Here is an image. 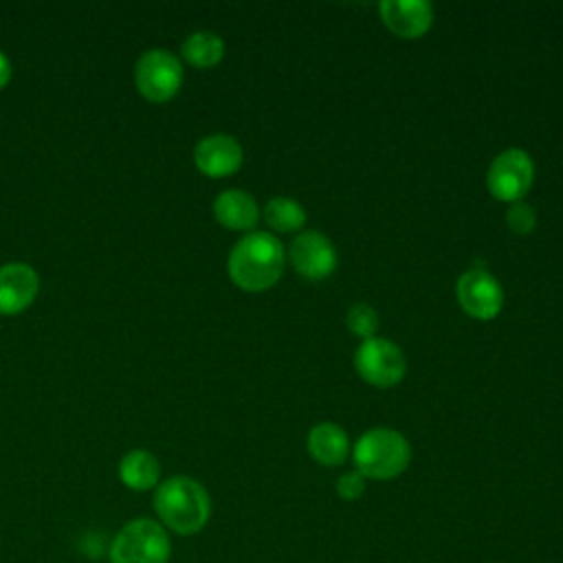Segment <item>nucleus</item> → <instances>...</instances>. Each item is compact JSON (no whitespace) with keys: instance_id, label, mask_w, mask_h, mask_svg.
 <instances>
[{"instance_id":"16","label":"nucleus","mask_w":563,"mask_h":563,"mask_svg":"<svg viewBox=\"0 0 563 563\" xmlns=\"http://www.w3.org/2000/svg\"><path fill=\"white\" fill-rule=\"evenodd\" d=\"M183 55L189 64L207 68L222 59L224 55V42L213 31H194L183 42Z\"/></svg>"},{"instance_id":"2","label":"nucleus","mask_w":563,"mask_h":563,"mask_svg":"<svg viewBox=\"0 0 563 563\" xmlns=\"http://www.w3.org/2000/svg\"><path fill=\"white\" fill-rule=\"evenodd\" d=\"M154 510L169 530L189 537L207 526L211 517V497L194 477L174 475L158 484L154 493Z\"/></svg>"},{"instance_id":"6","label":"nucleus","mask_w":563,"mask_h":563,"mask_svg":"<svg viewBox=\"0 0 563 563\" xmlns=\"http://www.w3.org/2000/svg\"><path fill=\"white\" fill-rule=\"evenodd\" d=\"M354 367L363 380L374 387H394L402 380L407 361L402 350L380 336L365 339L354 352Z\"/></svg>"},{"instance_id":"10","label":"nucleus","mask_w":563,"mask_h":563,"mask_svg":"<svg viewBox=\"0 0 563 563\" xmlns=\"http://www.w3.org/2000/svg\"><path fill=\"white\" fill-rule=\"evenodd\" d=\"M242 158H244L242 145L231 134H209L200 139L198 145L194 147L196 167L211 178H222L233 174L235 169H240Z\"/></svg>"},{"instance_id":"8","label":"nucleus","mask_w":563,"mask_h":563,"mask_svg":"<svg viewBox=\"0 0 563 563\" xmlns=\"http://www.w3.org/2000/svg\"><path fill=\"white\" fill-rule=\"evenodd\" d=\"M455 292L462 310L473 319H495L504 306V290L497 277L479 266L460 275Z\"/></svg>"},{"instance_id":"1","label":"nucleus","mask_w":563,"mask_h":563,"mask_svg":"<svg viewBox=\"0 0 563 563\" xmlns=\"http://www.w3.org/2000/svg\"><path fill=\"white\" fill-rule=\"evenodd\" d=\"M286 266V253L282 242L266 233L253 231L246 233L229 253V275L235 286L257 292L277 284Z\"/></svg>"},{"instance_id":"15","label":"nucleus","mask_w":563,"mask_h":563,"mask_svg":"<svg viewBox=\"0 0 563 563\" xmlns=\"http://www.w3.org/2000/svg\"><path fill=\"white\" fill-rule=\"evenodd\" d=\"M161 464L145 449L128 451L119 462V479L132 490H150L158 484Z\"/></svg>"},{"instance_id":"18","label":"nucleus","mask_w":563,"mask_h":563,"mask_svg":"<svg viewBox=\"0 0 563 563\" xmlns=\"http://www.w3.org/2000/svg\"><path fill=\"white\" fill-rule=\"evenodd\" d=\"M345 325L350 328V332H354L356 336L372 339L378 330V314L372 306L367 303H354L347 314H345Z\"/></svg>"},{"instance_id":"13","label":"nucleus","mask_w":563,"mask_h":563,"mask_svg":"<svg viewBox=\"0 0 563 563\" xmlns=\"http://www.w3.org/2000/svg\"><path fill=\"white\" fill-rule=\"evenodd\" d=\"M213 216L227 229L249 231L257 224L260 209L251 194H246L242 189H224L213 200Z\"/></svg>"},{"instance_id":"17","label":"nucleus","mask_w":563,"mask_h":563,"mask_svg":"<svg viewBox=\"0 0 563 563\" xmlns=\"http://www.w3.org/2000/svg\"><path fill=\"white\" fill-rule=\"evenodd\" d=\"M264 218L271 229L282 231V233L297 231L306 224L303 207L297 200L286 198V196H277V198L268 200L264 207Z\"/></svg>"},{"instance_id":"20","label":"nucleus","mask_w":563,"mask_h":563,"mask_svg":"<svg viewBox=\"0 0 563 563\" xmlns=\"http://www.w3.org/2000/svg\"><path fill=\"white\" fill-rule=\"evenodd\" d=\"M365 482L367 479L358 471H347V473L339 475V479H336V495L343 501H356L365 493Z\"/></svg>"},{"instance_id":"3","label":"nucleus","mask_w":563,"mask_h":563,"mask_svg":"<svg viewBox=\"0 0 563 563\" xmlns=\"http://www.w3.org/2000/svg\"><path fill=\"white\" fill-rule=\"evenodd\" d=\"M352 460L356 471L365 479H394L402 475L411 462V446L407 438L387 427H376L365 431L354 449Z\"/></svg>"},{"instance_id":"14","label":"nucleus","mask_w":563,"mask_h":563,"mask_svg":"<svg viewBox=\"0 0 563 563\" xmlns=\"http://www.w3.org/2000/svg\"><path fill=\"white\" fill-rule=\"evenodd\" d=\"M308 453L323 466H341L347 460L350 442L347 433L334 422H319L308 431Z\"/></svg>"},{"instance_id":"5","label":"nucleus","mask_w":563,"mask_h":563,"mask_svg":"<svg viewBox=\"0 0 563 563\" xmlns=\"http://www.w3.org/2000/svg\"><path fill=\"white\" fill-rule=\"evenodd\" d=\"M134 81L150 101H167L183 84V64L167 48H150L136 59Z\"/></svg>"},{"instance_id":"9","label":"nucleus","mask_w":563,"mask_h":563,"mask_svg":"<svg viewBox=\"0 0 563 563\" xmlns=\"http://www.w3.org/2000/svg\"><path fill=\"white\" fill-rule=\"evenodd\" d=\"M336 262L334 244L317 231H303L290 244V264L306 279H325L336 268Z\"/></svg>"},{"instance_id":"21","label":"nucleus","mask_w":563,"mask_h":563,"mask_svg":"<svg viewBox=\"0 0 563 563\" xmlns=\"http://www.w3.org/2000/svg\"><path fill=\"white\" fill-rule=\"evenodd\" d=\"M9 79H11V62H9V57L0 51V88H4Z\"/></svg>"},{"instance_id":"7","label":"nucleus","mask_w":563,"mask_h":563,"mask_svg":"<svg viewBox=\"0 0 563 563\" xmlns=\"http://www.w3.org/2000/svg\"><path fill=\"white\" fill-rule=\"evenodd\" d=\"M534 180V163L526 150L510 147L497 154L488 167L486 185L493 198L517 202L528 194Z\"/></svg>"},{"instance_id":"4","label":"nucleus","mask_w":563,"mask_h":563,"mask_svg":"<svg viewBox=\"0 0 563 563\" xmlns=\"http://www.w3.org/2000/svg\"><path fill=\"white\" fill-rule=\"evenodd\" d=\"M172 541L165 528L147 517L128 521L112 539V563H167Z\"/></svg>"},{"instance_id":"11","label":"nucleus","mask_w":563,"mask_h":563,"mask_svg":"<svg viewBox=\"0 0 563 563\" xmlns=\"http://www.w3.org/2000/svg\"><path fill=\"white\" fill-rule=\"evenodd\" d=\"M40 288L35 268L24 262L0 266V314H15L31 306Z\"/></svg>"},{"instance_id":"12","label":"nucleus","mask_w":563,"mask_h":563,"mask_svg":"<svg viewBox=\"0 0 563 563\" xmlns=\"http://www.w3.org/2000/svg\"><path fill=\"white\" fill-rule=\"evenodd\" d=\"M378 9L387 29L407 40L424 35L433 24V9L424 0H385Z\"/></svg>"},{"instance_id":"19","label":"nucleus","mask_w":563,"mask_h":563,"mask_svg":"<svg viewBox=\"0 0 563 563\" xmlns=\"http://www.w3.org/2000/svg\"><path fill=\"white\" fill-rule=\"evenodd\" d=\"M506 222H508V227H510L512 233L526 235V233H530V231L534 229V224H537V213H534V209H532L528 202L517 200V202L510 205V209H508V213H506Z\"/></svg>"}]
</instances>
